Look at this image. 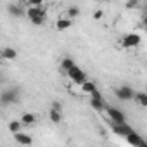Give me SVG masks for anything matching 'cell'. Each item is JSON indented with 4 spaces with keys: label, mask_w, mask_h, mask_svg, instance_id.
<instances>
[{
    "label": "cell",
    "mask_w": 147,
    "mask_h": 147,
    "mask_svg": "<svg viewBox=\"0 0 147 147\" xmlns=\"http://www.w3.org/2000/svg\"><path fill=\"white\" fill-rule=\"evenodd\" d=\"M18 100H19V88L18 87H11L0 94V104L2 106H11V104H16Z\"/></svg>",
    "instance_id": "cell-1"
},
{
    "label": "cell",
    "mask_w": 147,
    "mask_h": 147,
    "mask_svg": "<svg viewBox=\"0 0 147 147\" xmlns=\"http://www.w3.org/2000/svg\"><path fill=\"white\" fill-rule=\"evenodd\" d=\"M26 16L30 18V21L36 26H42L45 23V18H47V11L42 9V7H36V9H28L26 11Z\"/></svg>",
    "instance_id": "cell-2"
},
{
    "label": "cell",
    "mask_w": 147,
    "mask_h": 147,
    "mask_svg": "<svg viewBox=\"0 0 147 147\" xmlns=\"http://www.w3.org/2000/svg\"><path fill=\"white\" fill-rule=\"evenodd\" d=\"M107 114H109V118L113 119V123L114 125H123V123H126V118H125V114L118 109V107H113V106H106V109H104Z\"/></svg>",
    "instance_id": "cell-3"
},
{
    "label": "cell",
    "mask_w": 147,
    "mask_h": 147,
    "mask_svg": "<svg viewBox=\"0 0 147 147\" xmlns=\"http://www.w3.org/2000/svg\"><path fill=\"white\" fill-rule=\"evenodd\" d=\"M67 75H69V78L75 82V83H78V85H83L85 82H87V76H85V73L78 67V66H75L73 69H69L67 71Z\"/></svg>",
    "instance_id": "cell-4"
},
{
    "label": "cell",
    "mask_w": 147,
    "mask_h": 147,
    "mask_svg": "<svg viewBox=\"0 0 147 147\" xmlns=\"http://www.w3.org/2000/svg\"><path fill=\"white\" fill-rule=\"evenodd\" d=\"M114 94H116V97H118V99H121V100H131V99H133V95H135L133 88H130L128 85H123V87L114 88Z\"/></svg>",
    "instance_id": "cell-5"
},
{
    "label": "cell",
    "mask_w": 147,
    "mask_h": 147,
    "mask_svg": "<svg viewBox=\"0 0 147 147\" xmlns=\"http://www.w3.org/2000/svg\"><path fill=\"white\" fill-rule=\"evenodd\" d=\"M140 43V35H137V33H130V35H126L123 40H121V45L125 47V49H133V47H137Z\"/></svg>",
    "instance_id": "cell-6"
},
{
    "label": "cell",
    "mask_w": 147,
    "mask_h": 147,
    "mask_svg": "<svg viewBox=\"0 0 147 147\" xmlns=\"http://www.w3.org/2000/svg\"><path fill=\"white\" fill-rule=\"evenodd\" d=\"M7 12H9L11 16H14V18H21V16L26 14L23 4H9V5H7Z\"/></svg>",
    "instance_id": "cell-7"
},
{
    "label": "cell",
    "mask_w": 147,
    "mask_h": 147,
    "mask_svg": "<svg viewBox=\"0 0 147 147\" xmlns=\"http://www.w3.org/2000/svg\"><path fill=\"white\" fill-rule=\"evenodd\" d=\"M113 131H114L116 135H119V137H126V135H130V133L133 131V128H131L130 125L123 123V125H113Z\"/></svg>",
    "instance_id": "cell-8"
},
{
    "label": "cell",
    "mask_w": 147,
    "mask_h": 147,
    "mask_svg": "<svg viewBox=\"0 0 147 147\" xmlns=\"http://www.w3.org/2000/svg\"><path fill=\"white\" fill-rule=\"evenodd\" d=\"M14 140H16L18 144H21V145H31V144H33V138H31L30 135L23 133V131H19V133H14Z\"/></svg>",
    "instance_id": "cell-9"
},
{
    "label": "cell",
    "mask_w": 147,
    "mask_h": 147,
    "mask_svg": "<svg viewBox=\"0 0 147 147\" xmlns=\"http://www.w3.org/2000/svg\"><path fill=\"white\" fill-rule=\"evenodd\" d=\"M125 138H126V142H128L130 145H133V147H138V145L144 142V138H142L138 133H135V131H131V133H130V135H126Z\"/></svg>",
    "instance_id": "cell-10"
},
{
    "label": "cell",
    "mask_w": 147,
    "mask_h": 147,
    "mask_svg": "<svg viewBox=\"0 0 147 147\" xmlns=\"http://www.w3.org/2000/svg\"><path fill=\"white\" fill-rule=\"evenodd\" d=\"M35 123H36V116H35V114L24 113V114L21 116V125H23V126H31V125H35Z\"/></svg>",
    "instance_id": "cell-11"
},
{
    "label": "cell",
    "mask_w": 147,
    "mask_h": 147,
    "mask_svg": "<svg viewBox=\"0 0 147 147\" xmlns=\"http://www.w3.org/2000/svg\"><path fill=\"white\" fill-rule=\"evenodd\" d=\"M0 55H2L5 61H14V59L18 57V52H16V49H12V47H5Z\"/></svg>",
    "instance_id": "cell-12"
},
{
    "label": "cell",
    "mask_w": 147,
    "mask_h": 147,
    "mask_svg": "<svg viewBox=\"0 0 147 147\" xmlns=\"http://www.w3.org/2000/svg\"><path fill=\"white\" fill-rule=\"evenodd\" d=\"M71 26V21L67 19V18H61L57 23H55V28L59 30V31H64V30H67Z\"/></svg>",
    "instance_id": "cell-13"
},
{
    "label": "cell",
    "mask_w": 147,
    "mask_h": 147,
    "mask_svg": "<svg viewBox=\"0 0 147 147\" xmlns=\"http://www.w3.org/2000/svg\"><path fill=\"white\" fill-rule=\"evenodd\" d=\"M133 99H135L142 107H145V106H147V94H145V92H135Z\"/></svg>",
    "instance_id": "cell-14"
},
{
    "label": "cell",
    "mask_w": 147,
    "mask_h": 147,
    "mask_svg": "<svg viewBox=\"0 0 147 147\" xmlns=\"http://www.w3.org/2000/svg\"><path fill=\"white\" fill-rule=\"evenodd\" d=\"M66 14H67V19L71 21V19H75V18H78V16H80V9H78L76 5H71V7L66 11Z\"/></svg>",
    "instance_id": "cell-15"
},
{
    "label": "cell",
    "mask_w": 147,
    "mask_h": 147,
    "mask_svg": "<svg viewBox=\"0 0 147 147\" xmlns=\"http://www.w3.org/2000/svg\"><path fill=\"white\" fill-rule=\"evenodd\" d=\"M82 90H83L85 94H92V92H95V90H97V87H95V83H94V82H85V83L82 85Z\"/></svg>",
    "instance_id": "cell-16"
},
{
    "label": "cell",
    "mask_w": 147,
    "mask_h": 147,
    "mask_svg": "<svg viewBox=\"0 0 147 147\" xmlns=\"http://www.w3.org/2000/svg\"><path fill=\"white\" fill-rule=\"evenodd\" d=\"M61 66H62V69H64V71L67 73L69 69H73V67H75L76 64H75V62H73V61H71L69 57H64V59H62V62H61Z\"/></svg>",
    "instance_id": "cell-17"
},
{
    "label": "cell",
    "mask_w": 147,
    "mask_h": 147,
    "mask_svg": "<svg viewBox=\"0 0 147 147\" xmlns=\"http://www.w3.org/2000/svg\"><path fill=\"white\" fill-rule=\"evenodd\" d=\"M90 106H92L95 111H104L107 104H106L104 100H92V99H90Z\"/></svg>",
    "instance_id": "cell-18"
},
{
    "label": "cell",
    "mask_w": 147,
    "mask_h": 147,
    "mask_svg": "<svg viewBox=\"0 0 147 147\" xmlns=\"http://www.w3.org/2000/svg\"><path fill=\"white\" fill-rule=\"evenodd\" d=\"M49 118H50V121L52 123H61V119H62V114L61 113H55V111H49Z\"/></svg>",
    "instance_id": "cell-19"
},
{
    "label": "cell",
    "mask_w": 147,
    "mask_h": 147,
    "mask_svg": "<svg viewBox=\"0 0 147 147\" xmlns=\"http://www.w3.org/2000/svg\"><path fill=\"white\" fill-rule=\"evenodd\" d=\"M21 128H23L21 121H11V123H9V130H11L12 133H19V131H21Z\"/></svg>",
    "instance_id": "cell-20"
},
{
    "label": "cell",
    "mask_w": 147,
    "mask_h": 147,
    "mask_svg": "<svg viewBox=\"0 0 147 147\" xmlns=\"http://www.w3.org/2000/svg\"><path fill=\"white\" fill-rule=\"evenodd\" d=\"M50 109H52V111H55V113H61V114H62V104H61V102H57V100H54V102L50 104Z\"/></svg>",
    "instance_id": "cell-21"
},
{
    "label": "cell",
    "mask_w": 147,
    "mask_h": 147,
    "mask_svg": "<svg viewBox=\"0 0 147 147\" xmlns=\"http://www.w3.org/2000/svg\"><path fill=\"white\" fill-rule=\"evenodd\" d=\"M90 99H92V100H104V97H102V94H100L99 90L92 92V94H90Z\"/></svg>",
    "instance_id": "cell-22"
},
{
    "label": "cell",
    "mask_w": 147,
    "mask_h": 147,
    "mask_svg": "<svg viewBox=\"0 0 147 147\" xmlns=\"http://www.w3.org/2000/svg\"><path fill=\"white\" fill-rule=\"evenodd\" d=\"M137 5H138L137 0H130V2H126V7H128V9H135Z\"/></svg>",
    "instance_id": "cell-23"
},
{
    "label": "cell",
    "mask_w": 147,
    "mask_h": 147,
    "mask_svg": "<svg viewBox=\"0 0 147 147\" xmlns=\"http://www.w3.org/2000/svg\"><path fill=\"white\" fill-rule=\"evenodd\" d=\"M102 14H104V12L99 9V11H95V12H94V18H95V19H100V18H102Z\"/></svg>",
    "instance_id": "cell-24"
},
{
    "label": "cell",
    "mask_w": 147,
    "mask_h": 147,
    "mask_svg": "<svg viewBox=\"0 0 147 147\" xmlns=\"http://www.w3.org/2000/svg\"><path fill=\"white\" fill-rule=\"evenodd\" d=\"M138 147H147V144H145V140H144V142H142V144H140Z\"/></svg>",
    "instance_id": "cell-25"
},
{
    "label": "cell",
    "mask_w": 147,
    "mask_h": 147,
    "mask_svg": "<svg viewBox=\"0 0 147 147\" xmlns=\"http://www.w3.org/2000/svg\"><path fill=\"white\" fill-rule=\"evenodd\" d=\"M0 83H2V78H0Z\"/></svg>",
    "instance_id": "cell-26"
}]
</instances>
